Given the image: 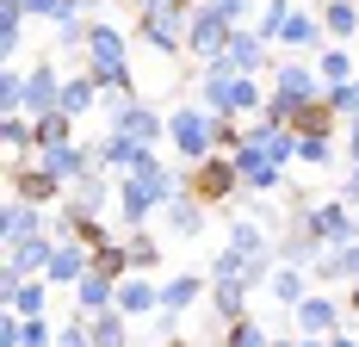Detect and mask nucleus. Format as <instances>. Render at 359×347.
Wrapping results in <instances>:
<instances>
[{
	"label": "nucleus",
	"instance_id": "nucleus-1",
	"mask_svg": "<svg viewBox=\"0 0 359 347\" xmlns=\"http://www.w3.org/2000/svg\"><path fill=\"white\" fill-rule=\"evenodd\" d=\"M328 93V81L316 63H304V56H285V63H273V93H266V118H279L291 124L304 105H316Z\"/></svg>",
	"mask_w": 359,
	"mask_h": 347
},
{
	"label": "nucleus",
	"instance_id": "nucleus-2",
	"mask_svg": "<svg viewBox=\"0 0 359 347\" xmlns=\"http://www.w3.org/2000/svg\"><path fill=\"white\" fill-rule=\"evenodd\" d=\"M87 74L100 81V87H137V74H130V37L106 25V19H93L87 25Z\"/></svg>",
	"mask_w": 359,
	"mask_h": 347
},
{
	"label": "nucleus",
	"instance_id": "nucleus-3",
	"mask_svg": "<svg viewBox=\"0 0 359 347\" xmlns=\"http://www.w3.org/2000/svg\"><path fill=\"white\" fill-rule=\"evenodd\" d=\"M168 143H174V155L186 168H198L205 155H217V112L198 100H186L168 112Z\"/></svg>",
	"mask_w": 359,
	"mask_h": 347
},
{
	"label": "nucleus",
	"instance_id": "nucleus-4",
	"mask_svg": "<svg viewBox=\"0 0 359 347\" xmlns=\"http://www.w3.org/2000/svg\"><path fill=\"white\" fill-rule=\"evenodd\" d=\"M236 37V19L217 6V0H192V19H186V56L192 63H217Z\"/></svg>",
	"mask_w": 359,
	"mask_h": 347
},
{
	"label": "nucleus",
	"instance_id": "nucleus-5",
	"mask_svg": "<svg viewBox=\"0 0 359 347\" xmlns=\"http://www.w3.org/2000/svg\"><path fill=\"white\" fill-rule=\"evenodd\" d=\"M186 19H192V0H168V6H155L137 19V37H143L149 50H161V56H186Z\"/></svg>",
	"mask_w": 359,
	"mask_h": 347
},
{
	"label": "nucleus",
	"instance_id": "nucleus-6",
	"mask_svg": "<svg viewBox=\"0 0 359 347\" xmlns=\"http://www.w3.org/2000/svg\"><path fill=\"white\" fill-rule=\"evenodd\" d=\"M50 261H56V236H50V230H37V236H25V242H6V273H0V285L43 279Z\"/></svg>",
	"mask_w": 359,
	"mask_h": 347
},
{
	"label": "nucleus",
	"instance_id": "nucleus-7",
	"mask_svg": "<svg viewBox=\"0 0 359 347\" xmlns=\"http://www.w3.org/2000/svg\"><path fill=\"white\" fill-rule=\"evenodd\" d=\"M192 192L205 199V205H229L236 192H242V174H236V155H205L198 168H192Z\"/></svg>",
	"mask_w": 359,
	"mask_h": 347
},
{
	"label": "nucleus",
	"instance_id": "nucleus-8",
	"mask_svg": "<svg viewBox=\"0 0 359 347\" xmlns=\"http://www.w3.org/2000/svg\"><path fill=\"white\" fill-rule=\"evenodd\" d=\"M236 174H242V192H254V199H266V192H279L285 186V162H273L260 143L242 137V149H236Z\"/></svg>",
	"mask_w": 359,
	"mask_h": 347
},
{
	"label": "nucleus",
	"instance_id": "nucleus-9",
	"mask_svg": "<svg viewBox=\"0 0 359 347\" xmlns=\"http://www.w3.org/2000/svg\"><path fill=\"white\" fill-rule=\"evenodd\" d=\"M304 223L316 230V242H323V248H347V242H359V217H353V205H341V199L310 205V211H304Z\"/></svg>",
	"mask_w": 359,
	"mask_h": 347
},
{
	"label": "nucleus",
	"instance_id": "nucleus-10",
	"mask_svg": "<svg viewBox=\"0 0 359 347\" xmlns=\"http://www.w3.org/2000/svg\"><path fill=\"white\" fill-rule=\"evenodd\" d=\"M32 162H37L43 174H56L62 186H74V180H87V174L100 168V162H93V143H81V137H74V143H62V149H37Z\"/></svg>",
	"mask_w": 359,
	"mask_h": 347
},
{
	"label": "nucleus",
	"instance_id": "nucleus-11",
	"mask_svg": "<svg viewBox=\"0 0 359 347\" xmlns=\"http://www.w3.org/2000/svg\"><path fill=\"white\" fill-rule=\"evenodd\" d=\"M223 63H229L236 74H273V44L254 32V25H236L229 50H223Z\"/></svg>",
	"mask_w": 359,
	"mask_h": 347
},
{
	"label": "nucleus",
	"instance_id": "nucleus-12",
	"mask_svg": "<svg viewBox=\"0 0 359 347\" xmlns=\"http://www.w3.org/2000/svg\"><path fill=\"white\" fill-rule=\"evenodd\" d=\"M291 316H297V335H316V341H328V335L347 329V322H341V298H328V292H310Z\"/></svg>",
	"mask_w": 359,
	"mask_h": 347
},
{
	"label": "nucleus",
	"instance_id": "nucleus-13",
	"mask_svg": "<svg viewBox=\"0 0 359 347\" xmlns=\"http://www.w3.org/2000/svg\"><path fill=\"white\" fill-rule=\"evenodd\" d=\"M62 81H69V74L56 69V63H37V69H25V112H32V118H43V112H62Z\"/></svg>",
	"mask_w": 359,
	"mask_h": 347
},
{
	"label": "nucleus",
	"instance_id": "nucleus-14",
	"mask_svg": "<svg viewBox=\"0 0 359 347\" xmlns=\"http://www.w3.org/2000/svg\"><path fill=\"white\" fill-rule=\"evenodd\" d=\"M323 19H316V13H304V6H291V19L285 25H279V37H273V44H285L291 56H323Z\"/></svg>",
	"mask_w": 359,
	"mask_h": 347
},
{
	"label": "nucleus",
	"instance_id": "nucleus-15",
	"mask_svg": "<svg viewBox=\"0 0 359 347\" xmlns=\"http://www.w3.org/2000/svg\"><path fill=\"white\" fill-rule=\"evenodd\" d=\"M161 217H168V230H174L180 242H198V236H205L211 205H205L198 192H180V199H168V205H161Z\"/></svg>",
	"mask_w": 359,
	"mask_h": 347
},
{
	"label": "nucleus",
	"instance_id": "nucleus-16",
	"mask_svg": "<svg viewBox=\"0 0 359 347\" xmlns=\"http://www.w3.org/2000/svg\"><path fill=\"white\" fill-rule=\"evenodd\" d=\"M273 254H279L285 267H316V261H323V242H316V230H310L304 217H291L285 236H273Z\"/></svg>",
	"mask_w": 359,
	"mask_h": 347
},
{
	"label": "nucleus",
	"instance_id": "nucleus-17",
	"mask_svg": "<svg viewBox=\"0 0 359 347\" xmlns=\"http://www.w3.org/2000/svg\"><path fill=\"white\" fill-rule=\"evenodd\" d=\"M37 230H50V217H43V205H32V199H6L0 205V236L6 242H25V236H37Z\"/></svg>",
	"mask_w": 359,
	"mask_h": 347
},
{
	"label": "nucleus",
	"instance_id": "nucleus-18",
	"mask_svg": "<svg viewBox=\"0 0 359 347\" xmlns=\"http://www.w3.org/2000/svg\"><path fill=\"white\" fill-rule=\"evenodd\" d=\"M13 192H19V199H32V205H56V199H62V180H56V174H43L37 168V162H13Z\"/></svg>",
	"mask_w": 359,
	"mask_h": 347
},
{
	"label": "nucleus",
	"instance_id": "nucleus-19",
	"mask_svg": "<svg viewBox=\"0 0 359 347\" xmlns=\"http://www.w3.org/2000/svg\"><path fill=\"white\" fill-rule=\"evenodd\" d=\"M111 310H124L130 322H137V316H155V310H161V285H155L149 273L118 279V304H111Z\"/></svg>",
	"mask_w": 359,
	"mask_h": 347
},
{
	"label": "nucleus",
	"instance_id": "nucleus-20",
	"mask_svg": "<svg viewBox=\"0 0 359 347\" xmlns=\"http://www.w3.org/2000/svg\"><path fill=\"white\" fill-rule=\"evenodd\" d=\"M111 131H124V137H137L143 149H155V143L168 137V118H161V112H155L149 100H137L130 112H124V118H118V124H111Z\"/></svg>",
	"mask_w": 359,
	"mask_h": 347
},
{
	"label": "nucleus",
	"instance_id": "nucleus-21",
	"mask_svg": "<svg viewBox=\"0 0 359 347\" xmlns=\"http://www.w3.org/2000/svg\"><path fill=\"white\" fill-rule=\"evenodd\" d=\"M69 205L93 211V217H106V205H118V186H111V174H106V168H93L87 180H74V186H69Z\"/></svg>",
	"mask_w": 359,
	"mask_h": 347
},
{
	"label": "nucleus",
	"instance_id": "nucleus-22",
	"mask_svg": "<svg viewBox=\"0 0 359 347\" xmlns=\"http://www.w3.org/2000/svg\"><path fill=\"white\" fill-rule=\"evenodd\" d=\"M205 292H211V279H198V273H168V279H161V310H168V316H186Z\"/></svg>",
	"mask_w": 359,
	"mask_h": 347
},
{
	"label": "nucleus",
	"instance_id": "nucleus-23",
	"mask_svg": "<svg viewBox=\"0 0 359 347\" xmlns=\"http://www.w3.org/2000/svg\"><path fill=\"white\" fill-rule=\"evenodd\" d=\"M137 155H143V143L124 137V131L93 137V162H100V168H111V174H130V168H137Z\"/></svg>",
	"mask_w": 359,
	"mask_h": 347
},
{
	"label": "nucleus",
	"instance_id": "nucleus-24",
	"mask_svg": "<svg viewBox=\"0 0 359 347\" xmlns=\"http://www.w3.org/2000/svg\"><path fill=\"white\" fill-rule=\"evenodd\" d=\"M0 310H19V316H50V279L0 285Z\"/></svg>",
	"mask_w": 359,
	"mask_h": 347
},
{
	"label": "nucleus",
	"instance_id": "nucleus-25",
	"mask_svg": "<svg viewBox=\"0 0 359 347\" xmlns=\"http://www.w3.org/2000/svg\"><path fill=\"white\" fill-rule=\"evenodd\" d=\"M223 248H236L242 261H260V254H273V236L260 230V217H236L229 236H223ZM273 261H279V254H273Z\"/></svg>",
	"mask_w": 359,
	"mask_h": 347
},
{
	"label": "nucleus",
	"instance_id": "nucleus-26",
	"mask_svg": "<svg viewBox=\"0 0 359 347\" xmlns=\"http://www.w3.org/2000/svg\"><path fill=\"white\" fill-rule=\"evenodd\" d=\"M310 285H316V279H310V267H285V261H279V267H273V279H266V292H273L285 310H297V304L310 298Z\"/></svg>",
	"mask_w": 359,
	"mask_h": 347
},
{
	"label": "nucleus",
	"instance_id": "nucleus-27",
	"mask_svg": "<svg viewBox=\"0 0 359 347\" xmlns=\"http://www.w3.org/2000/svg\"><path fill=\"white\" fill-rule=\"evenodd\" d=\"M211 304L223 322H236V316H248V279L236 273H211Z\"/></svg>",
	"mask_w": 359,
	"mask_h": 347
},
{
	"label": "nucleus",
	"instance_id": "nucleus-28",
	"mask_svg": "<svg viewBox=\"0 0 359 347\" xmlns=\"http://www.w3.org/2000/svg\"><path fill=\"white\" fill-rule=\"evenodd\" d=\"M111 304H118V279L87 273L81 285H74V310H81V316H100V310H111Z\"/></svg>",
	"mask_w": 359,
	"mask_h": 347
},
{
	"label": "nucleus",
	"instance_id": "nucleus-29",
	"mask_svg": "<svg viewBox=\"0 0 359 347\" xmlns=\"http://www.w3.org/2000/svg\"><path fill=\"white\" fill-rule=\"evenodd\" d=\"M100 93H106V87H100L93 74H69V81H62V112L81 124L87 112H100Z\"/></svg>",
	"mask_w": 359,
	"mask_h": 347
},
{
	"label": "nucleus",
	"instance_id": "nucleus-30",
	"mask_svg": "<svg viewBox=\"0 0 359 347\" xmlns=\"http://www.w3.org/2000/svg\"><path fill=\"white\" fill-rule=\"evenodd\" d=\"M316 19H323L328 37H341V44H347V37L359 32V0H316Z\"/></svg>",
	"mask_w": 359,
	"mask_h": 347
},
{
	"label": "nucleus",
	"instance_id": "nucleus-31",
	"mask_svg": "<svg viewBox=\"0 0 359 347\" xmlns=\"http://www.w3.org/2000/svg\"><path fill=\"white\" fill-rule=\"evenodd\" d=\"M87 335H93V347H130V316L100 310V316H87Z\"/></svg>",
	"mask_w": 359,
	"mask_h": 347
},
{
	"label": "nucleus",
	"instance_id": "nucleus-32",
	"mask_svg": "<svg viewBox=\"0 0 359 347\" xmlns=\"http://www.w3.org/2000/svg\"><path fill=\"white\" fill-rule=\"evenodd\" d=\"M93 273H106V279H130V273H137V261H130V242H106V248H93Z\"/></svg>",
	"mask_w": 359,
	"mask_h": 347
},
{
	"label": "nucleus",
	"instance_id": "nucleus-33",
	"mask_svg": "<svg viewBox=\"0 0 359 347\" xmlns=\"http://www.w3.org/2000/svg\"><path fill=\"white\" fill-rule=\"evenodd\" d=\"M62 143H74V118L69 112H43V118H37V149H62Z\"/></svg>",
	"mask_w": 359,
	"mask_h": 347
},
{
	"label": "nucleus",
	"instance_id": "nucleus-34",
	"mask_svg": "<svg viewBox=\"0 0 359 347\" xmlns=\"http://www.w3.org/2000/svg\"><path fill=\"white\" fill-rule=\"evenodd\" d=\"M223 347H273V335L254 316H236V322H223Z\"/></svg>",
	"mask_w": 359,
	"mask_h": 347
},
{
	"label": "nucleus",
	"instance_id": "nucleus-35",
	"mask_svg": "<svg viewBox=\"0 0 359 347\" xmlns=\"http://www.w3.org/2000/svg\"><path fill=\"white\" fill-rule=\"evenodd\" d=\"M13 112H25V69H0V118H13Z\"/></svg>",
	"mask_w": 359,
	"mask_h": 347
},
{
	"label": "nucleus",
	"instance_id": "nucleus-36",
	"mask_svg": "<svg viewBox=\"0 0 359 347\" xmlns=\"http://www.w3.org/2000/svg\"><path fill=\"white\" fill-rule=\"evenodd\" d=\"M297 162L304 168H334L341 149H334V137H297Z\"/></svg>",
	"mask_w": 359,
	"mask_h": 347
},
{
	"label": "nucleus",
	"instance_id": "nucleus-37",
	"mask_svg": "<svg viewBox=\"0 0 359 347\" xmlns=\"http://www.w3.org/2000/svg\"><path fill=\"white\" fill-rule=\"evenodd\" d=\"M124 242H130V261H137V273H155V267H161V242H155L149 230H124Z\"/></svg>",
	"mask_w": 359,
	"mask_h": 347
},
{
	"label": "nucleus",
	"instance_id": "nucleus-38",
	"mask_svg": "<svg viewBox=\"0 0 359 347\" xmlns=\"http://www.w3.org/2000/svg\"><path fill=\"white\" fill-rule=\"evenodd\" d=\"M316 69H323V81H328V87H347V81L359 74L347 50H323V56H316Z\"/></svg>",
	"mask_w": 359,
	"mask_h": 347
},
{
	"label": "nucleus",
	"instance_id": "nucleus-39",
	"mask_svg": "<svg viewBox=\"0 0 359 347\" xmlns=\"http://www.w3.org/2000/svg\"><path fill=\"white\" fill-rule=\"evenodd\" d=\"M56 50H87V19H62L56 25Z\"/></svg>",
	"mask_w": 359,
	"mask_h": 347
},
{
	"label": "nucleus",
	"instance_id": "nucleus-40",
	"mask_svg": "<svg viewBox=\"0 0 359 347\" xmlns=\"http://www.w3.org/2000/svg\"><path fill=\"white\" fill-rule=\"evenodd\" d=\"M310 279L316 285H341V248H323V261L310 267Z\"/></svg>",
	"mask_w": 359,
	"mask_h": 347
},
{
	"label": "nucleus",
	"instance_id": "nucleus-41",
	"mask_svg": "<svg viewBox=\"0 0 359 347\" xmlns=\"http://www.w3.org/2000/svg\"><path fill=\"white\" fill-rule=\"evenodd\" d=\"M25 347H56V329H50V316H25Z\"/></svg>",
	"mask_w": 359,
	"mask_h": 347
},
{
	"label": "nucleus",
	"instance_id": "nucleus-42",
	"mask_svg": "<svg viewBox=\"0 0 359 347\" xmlns=\"http://www.w3.org/2000/svg\"><path fill=\"white\" fill-rule=\"evenodd\" d=\"M341 279L353 285L347 298H353V304H359V242H347V248H341Z\"/></svg>",
	"mask_w": 359,
	"mask_h": 347
},
{
	"label": "nucleus",
	"instance_id": "nucleus-43",
	"mask_svg": "<svg viewBox=\"0 0 359 347\" xmlns=\"http://www.w3.org/2000/svg\"><path fill=\"white\" fill-rule=\"evenodd\" d=\"M341 162H347V168L359 162V112L347 118V143H341Z\"/></svg>",
	"mask_w": 359,
	"mask_h": 347
},
{
	"label": "nucleus",
	"instance_id": "nucleus-44",
	"mask_svg": "<svg viewBox=\"0 0 359 347\" xmlns=\"http://www.w3.org/2000/svg\"><path fill=\"white\" fill-rule=\"evenodd\" d=\"M217 6H223V13H229L236 25H242V19H248V13H254V0H217Z\"/></svg>",
	"mask_w": 359,
	"mask_h": 347
},
{
	"label": "nucleus",
	"instance_id": "nucleus-45",
	"mask_svg": "<svg viewBox=\"0 0 359 347\" xmlns=\"http://www.w3.org/2000/svg\"><path fill=\"white\" fill-rule=\"evenodd\" d=\"M328 347H359V341L347 335V329H341V335H328Z\"/></svg>",
	"mask_w": 359,
	"mask_h": 347
},
{
	"label": "nucleus",
	"instance_id": "nucleus-46",
	"mask_svg": "<svg viewBox=\"0 0 359 347\" xmlns=\"http://www.w3.org/2000/svg\"><path fill=\"white\" fill-rule=\"evenodd\" d=\"M297 347H328V341H316V335H297Z\"/></svg>",
	"mask_w": 359,
	"mask_h": 347
},
{
	"label": "nucleus",
	"instance_id": "nucleus-47",
	"mask_svg": "<svg viewBox=\"0 0 359 347\" xmlns=\"http://www.w3.org/2000/svg\"><path fill=\"white\" fill-rule=\"evenodd\" d=\"M353 87H359V74H353Z\"/></svg>",
	"mask_w": 359,
	"mask_h": 347
},
{
	"label": "nucleus",
	"instance_id": "nucleus-48",
	"mask_svg": "<svg viewBox=\"0 0 359 347\" xmlns=\"http://www.w3.org/2000/svg\"><path fill=\"white\" fill-rule=\"evenodd\" d=\"M353 217H359V205H353Z\"/></svg>",
	"mask_w": 359,
	"mask_h": 347
}]
</instances>
